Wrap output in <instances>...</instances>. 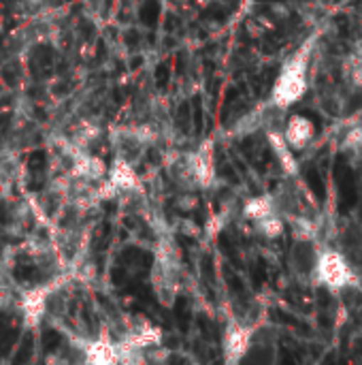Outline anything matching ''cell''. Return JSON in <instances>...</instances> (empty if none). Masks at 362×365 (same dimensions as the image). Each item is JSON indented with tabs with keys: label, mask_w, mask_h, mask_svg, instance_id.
<instances>
[{
	"label": "cell",
	"mask_w": 362,
	"mask_h": 365,
	"mask_svg": "<svg viewBox=\"0 0 362 365\" xmlns=\"http://www.w3.org/2000/svg\"><path fill=\"white\" fill-rule=\"evenodd\" d=\"M318 41V32L307 36L301 47L294 49V53L282 64L280 75L271 90V107L275 109H288L294 103H299L309 86V64L314 56V47Z\"/></svg>",
	"instance_id": "obj_1"
},
{
	"label": "cell",
	"mask_w": 362,
	"mask_h": 365,
	"mask_svg": "<svg viewBox=\"0 0 362 365\" xmlns=\"http://www.w3.org/2000/svg\"><path fill=\"white\" fill-rule=\"evenodd\" d=\"M312 274L314 280L331 293H339L354 282V269L350 261L333 248H324L316 255Z\"/></svg>",
	"instance_id": "obj_2"
},
{
	"label": "cell",
	"mask_w": 362,
	"mask_h": 365,
	"mask_svg": "<svg viewBox=\"0 0 362 365\" xmlns=\"http://www.w3.org/2000/svg\"><path fill=\"white\" fill-rule=\"evenodd\" d=\"M183 175L192 186H201V188L211 186V182L215 180V163H213V148L209 143L201 145L196 152L186 156Z\"/></svg>",
	"instance_id": "obj_3"
},
{
	"label": "cell",
	"mask_w": 362,
	"mask_h": 365,
	"mask_svg": "<svg viewBox=\"0 0 362 365\" xmlns=\"http://www.w3.org/2000/svg\"><path fill=\"white\" fill-rule=\"evenodd\" d=\"M252 338H254L252 327L241 325V323H230L226 334H224V359H226V364H239L247 355V351L252 346Z\"/></svg>",
	"instance_id": "obj_4"
},
{
	"label": "cell",
	"mask_w": 362,
	"mask_h": 365,
	"mask_svg": "<svg viewBox=\"0 0 362 365\" xmlns=\"http://www.w3.org/2000/svg\"><path fill=\"white\" fill-rule=\"evenodd\" d=\"M284 139L288 141V145L297 152V150H305L314 137H316V124L312 118L307 115H301V113H294L288 118L284 130H282Z\"/></svg>",
	"instance_id": "obj_5"
},
{
	"label": "cell",
	"mask_w": 362,
	"mask_h": 365,
	"mask_svg": "<svg viewBox=\"0 0 362 365\" xmlns=\"http://www.w3.org/2000/svg\"><path fill=\"white\" fill-rule=\"evenodd\" d=\"M51 289H53L51 284H49V287H41V289H32V291H28V293L21 297L19 304H21V312H23L26 325L36 327V325L41 323L45 310H47V297H49Z\"/></svg>",
	"instance_id": "obj_6"
},
{
	"label": "cell",
	"mask_w": 362,
	"mask_h": 365,
	"mask_svg": "<svg viewBox=\"0 0 362 365\" xmlns=\"http://www.w3.org/2000/svg\"><path fill=\"white\" fill-rule=\"evenodd\" d=\"M267 139H269V145H271V150H273V154H275L280 167L284 169V173L290 175V178H299V160H297V156H294V150H292V148L288 145V141L284 139L282 130H273V128H271V130L267 133Z\"/></svg>",
	"instance_id": "obj_7"
},
{
	"label": "cell",
	"mask_w": 362,
	"mask_h": 365,
	"mask_svg": "<svg viewBox=\"0 0 362 365\" xmlns=\"http://www.w3.org/2000/svg\"><path fill=\"white\" fill-rule=\"evenodd\" d=\"M73 173L81 180L98 182V180H105V165L85 152H77L73 156Z\"/></svg>",
	"instance_id": "obj_8"
},
{
	"label": "cell",
	"mask_w": 362,
	"mask_h": 365,
	"mask_svg": "<svg viewBox=\"0 0 362 365\" xmlns=\"http://www.w3.org/2000/svg\"><path fill=\"white\" fill-rule=\"evenodd\" d=\"M83 351H85V361L90 364H117V344H111L107 340L90 342Z\"/></svg>",
	"instance_id": "obj_9"
},
{
	"label": "cell",
	"mask_w": 362,
	"mask_h": 365,
	"mask_svg": "<svg viewBox=\"0 0 362 365\" xmlns=\"http://www.w3.org/2000/svg\"><path fill=\"white\" fill-rule=\"evenodd\" d=\"M277 212V203H275V197L271 195H258V197H252L245 205H243V216L252 222L269 216Z\"/></svg>",
	"instance_id": "obj_10"
},
{
	"label": "cell",
	"mask_w": 362,
	"mask_h": 365,
	"mask_svg": "<svg viewBox=\"0 0 362 365\" xmlns=\"http://www.w3.org/2000/svg\"><path fill=\"white\" fill-rule=\"evenodd\" d=\"M254 225H256V233L262 235L265 240H277V237H282L284 231H286V222H284V218H282L277 212H273V214H269V216L256 220Z\"/></svg>",
	"instance_id": "obj_11"
},
{
	"label": "cell",
	"mask_w": 362,
	"mask_h": 365,
	"mask_svg": "<svg viewBox=\"0 0 362 365\" xmlns=\"http://www.w3.org/2000/svg\"><path fill=\"white\" fill-rule=\"evenodd\" d=\"M344 150H348V152L362 150V124H356L348 130V135L344 137Z\"/></svg>",
	"instance_id": "obj_12"
},
{
	"label": "cell",
	"mask_w": 362,
	"mask_h": 365,
	"mask_svg": "<svg viewBox=\"0 0 362 365\" xmlns=\"http://www.w3.org/2000/svg\"><path fill=\"white\" fill-rule=\"evenodd\" d=\"M350 77H352V83H354L356 88H362V60H358V62L352 66Z\"/></svg>",
	"instance_id": "obj_13"
}]
</instances>
